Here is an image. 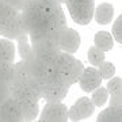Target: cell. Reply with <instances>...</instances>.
Here are the masks:
<instances>
[{
  "instance_id": "obj_1",
  "label": "cell",
  "mask_w": 122,
  "mask_h": 122,
  "mask_svg": "<svg viewBox=\"0 0 122 122\" xmlns=\"http://www.w3.org/2000/svg\"><path fill=\"white\" fill-rule=\"evenodd\" d=\"M23 20L30 33L39 30H62L66 27V18L61 4L56 1L29 0L22 11Z\"/></svg>"
},
{
  "instance_id": "obj_2",
  "label": "cell",
  "mask_w": 122,
  "mask_h": 122,
  "mask_svg": "<svg viewBox=\"0 0 122 122\" xmlns=\"http://www.w3.org/2000/svg\"><path fill=\"white\" fill-rule=\"evenodd\" d=\"M39 81L42 84V99L45 102H62L71 87L64 80L62 75L53 68H49L46 76Z\"/></svg>"
},
{
  "instance_id": "obj_3",
  "label": "cell",
  "mask_w": 122,
  "mask_h": 122,
  "mask_svg": "<svg viewBox=\"0 0 122 122\" xmlns=\"http://www.w3.org/2000/svg\"><path fill=\"white\" fill-rule=\"evenodd\" d=\"M66 10L75 23L86 26L92 20L95 11L94 0H66Z\"/></svg>"
},
{
  "instance_id": "obj_4",
  "label": "cell",
  "mask_w": 122,
  "mask_h": 122,
  "mask_svg": "<svg viewBox=\"0 0 122 122\" xmlns=\"http://www.w3.org/2000/svg\"><path fill=\"white\" fill-rule=\"evenodd\" d=\"M29 34V30L26 27V23L23 20L22 12H18L14 18H11L4 26L1 27V37L11 41H18L23 35Z\"/></svg>"
},
{
  "instance_id": "obj_5",
  "label": "cell",
  "mask_w": 122,
  "mask_h": 122,
  "mask_svg": "<svg viewBox=\"0 0 122 122\" xmlns=\"http://www.w3.org/2000/svg\"><path fill=\"white\" fill-rule=\"evenodd\" d=\"M42 122H65L68 121V107L61 102H46L41 113Z\"/></svg>"
},
{
  "instance_id": "obj_6",
  "label": "cell",
  "mask_w": 122,
  "mask_h": 122,
  "mask_svg": "<svg viewBox=\"0 0 122 122\" xmlns=\"http://www.w3.org/2000/svg\"><path fill=\"white\" fill-rule=\"evenodd\" d=\"M57 42H58V48H60L61 52L73 54V53L77 52L81 39H80V35H79L77 31L66 26L62 30H60Z\"/></svg>"
},
{
  "instance_id": "obj_7",
  "label": "cell",
  "mask_w": 122,
  "mask_h": 122,
  "mask_svg": "<svg viewBox=\"0 0 122 122\" xmlns=\"http://www.w3.org/2000/svg\"><path fill=\"white\" fill-rule=\"evenodd\" d=\"M0 121L3 122H20L23 121L22 110L18 100L10 96L0 105Z\"/></svg>"
},
{
  "instance_id": "obj_8",
  "label": "cell",
  "mask_w": 122,
  "mask_h": 122,
  "mask_svg": "<svg viewBox=\"0 0 122 122\" xmlns=\"http://www.w3.org/2000/svg\"><path fill=\"white\" fill-rule=\"evenodd\" d=\"M95 106L90 98H79L73 103V106L68 110V118L71 121H81L86 118L91 117L94 114Z\"/></svg>"
},
{
  "instance_id": "obj_9",
  "label": "cell",
  "mask_w": 122,
  "mask_h": 122,
  "mask_svg": "<svg viewBox=\"0 0 122 122\" xmlns=\"http://www.w3.org/2000/svg\"><path fill=\"white\" fill-rule=\"evenodd\" d=\"M77 83L84 92H92L102 84V76H100L98 68L87 66V68H84Z\"/></svg>"
},
{
  "instance_id": "obj_10",
  "label": "cell",
  "mask_w": 122,
  "mask_h": 122,
  "mask_svg": "<svg viewBox=\"0 0 122 122\" xmlns=\"http://www.w3.org/2000/svg\"><path fill=\"white\" fill-rule=\"evenodd\" d=\"M34 52V58L38 60L41 64H44L48 68H52L56 62L57 57L60 54V49H52V48H45V49H33Z\"/></svg>"
},
{
  "instance_id": "obj_11",
  "label": "cell",
  "mask_w": 122,
  "mask_h": 122,
  "mask_svg": "<svg viewBox=\"0 0 122 122\" xmlns=\"http://www.w3.org/2000/svg\"><path fill=\"white\" fill-rule=\"evenodd\" d=\"M15 45L11 39L0 38V64H14Z\"/></svg>"
},
{
  "instance_id": "obj_12",
  "label": "cell",
  "mask_w": 122,
  "mask_h": 122,
  "mask_svg": "<svg viewBox=\"0 0 122 122\" xmlns=\"http://www.w3.org/2000/svg\"><path fill=\"white\" fill-rule=\"evenodd\" d=\"M94 15H95L96 23H99V25H107L113 19L114 7L110 3H102V4H99L95 8Z\"/></svg>"
},
{
  "instance_id": "obj_13",
  "label": "cell",
  "mask_w": 122,
  "mask_h": 122,
  "mask_svg": "<svg viewBox=\"0 0 122 122\" xmlns=\"http://www.w3.org/2000/svg\"><path fill=\"white\" fill-rule=\"evenodd\" d=\"M27 62V69H29V75H30V80H42L46 76L49 68L45 66L44 64H41L38 60H35L34 57L30 60H26Z\"/></svg>"
},
{
  "instance_id": "obj_14",
  "label": "cell",
  "mask_w": 122,
  "mask_h": 122,
  "mask_svg": "<svg viewBox=\"0 0 122 122\" xmlns=\"http://www.w3.org/2000/svg\"><path fill=\"white\" fill-rule=\"evenodd\" d=\"M75 58L71 53H66V52H60L58 57H57L56 62H54V65L52 66L53 69L58 72L60 75H62V77H64V75L68 72V69L71 68V65L75 62Z\"/></svg>"
},
{
  "instance_id": "obj_15",
  "label": "cell",
  "mask_w": 122,
  "mask_h": 122,
  "mask_svg": "<svg viewBox=\"0 0 122 122\" xmlns=\"http://www.w3.org/2000/svg\"><path fill=\"white\" fill-rule=\"evenodd\" d=\"M94 44L102 52H109L114 46V39L109 31H98L94 37Z\"/></svg>"
},
{
  "instance_id": "obj_16",
  "label": "cell",
  "mask_w": 122,
  "mask_h": 122,
  "mask_svg": "<svg viewBox=\"0 0 122 122\" xmlns=\"http://www.w3.org/2000/svg\"><path fill=\"white\" fill-rule=\"evenodd\" d=\"M86 66L83 65V62L80 60H75V62L71 65V68L68 69L65 75H64V80H65L66 83L69 84V86H73L79 81V79L83 73V71Z\"/></svg>"
},
{
  "instance_id": "obj_17",
  "label": "cell",
  "mask_w": 122,
  "mask_h": 122,
  "mask_svg": "<svg viewBox=\"0 0 122 122\" xmlns=\"http://www.w3.org/2000/svg\"><path fill=\"white\" fill-rule=\"evenodd\" d=\"M98 122H121L122 121V107L110 106L98 115Z\"/></svg>"
},
{
  "instance_id": "obj_18",
  "label": "cell",
  "mask_w": 122,
  "mask_h": 122,
  "mask_svg": "<svg viewBox=\"0 0 122 122\" xmlns=\"http://www.w3.org/2000/svg\"><path fill=\"white\" fill-rule=\"evenodd\" d=\"M18 53L20 56V60H30L34 57V52H33V46L30 44L29 34L23 35L18 39Z\"/></svg>"
},
{
  "instance_id": "obj_19",
  "label": "cell",
  "mask_w": 122,
  "mask_h": 122,
  "mask_svg": "<svg viewBox=\"0 0 122 122\" xmlns=\"http://www.w3.org/2000/svg\"><path fill=\"white\" fill-rule=\"evenodd\" d=\"M22 110L23 121H33L37 118L39 111L38 102H18Z\"/></svg>"
},
{
  "instance_id": "obj_20",
  "label": "cell",
  "mask_w": 122,
  "mask_h": 122,
  "mask_svg": "<svg viewBox=\"0 0 122 122\" xmlns=\"http://www.w3.org/2000/svg\"><path fill=\"white\" fill-rule=\"evenodd\" d=\"M19 12L18 10H15L12 5H10L7 1L0 0V29L8 22L11 18H14Z\"/></svg>"
},
{
  "instance_id": "obj_21",
  "label": "cell",
  "mask_w": 122,
  "mask_h": 122,
  "mask_svg": "<svg viewBox=\"0 0 122 122\" xmlns=\"http://www.w3.org/2000/svg\"><path fill=\"white\" fill-rule=\"evenodd\" d=\"M90 99H91V102L94 103L95 107H102L109 100V91H107V88L99 86L98 88H95L92 91V96Z\"/></svg>"
},
{
  "instance_id": "obj_22",
  "label": "cell",
  "mask_w": 122,
  "mask_h": 122,
  "mask_svg": "<svg viewBox=\"0 0 122 122\" xmlns=\"http://www.w3.org/2000/svg\"><path fill=\"white\" fill-rule=\"evenodd\" d=\"M88 61L91 62V65H94L95 68L105 61V52H102L96 46H92V48L88 49Z\"/></svg>"
},
{
  "instance_id": "obj_23",
  "label": "cell",
  "mask_w": 122,
  "mask_h": 122,
  "mask_svg": "<svg viewBox=\"0 0 122 122\" xmlns=\"http://www.w3.org/2000/svg\"><path fill=\"white\" fill-rule=\"evenodd\" d=\"M98 71H99L102 79H106V80L111 79L114 75H115V66L113 65V62L106 61V60L103 61L99 66H98Z\"/></svg>"
},
{
  "instance_id": "obj_24",
  "label": "cell",
  "mask_w": 122,
  "mask_h": 122,
  "mask_svg": "<svg viewBox=\"0 0 122 122\" xmlns=\"http://www.w3.org/2000/svg\"><path fill=\"white\" fill-rule=\"evenodd\" d=\"M14 64H0V84H10L12 80Z\"/></svg>"
},
{
  "instance_id": "obj_25",
  "label": "cell",
  "mask_w": 122,
  "mask_h": 122,
  "mask_svg": "<svg viewBox=\"0 0 122 122\" xmlns=\"http://www.w3.org/2000/svg\"><path fill=\"white\" fill-rule=\"evenodd\" d=\"M113 39H115L117 42H119L121 44L122 42V15H119V16L115 19V22H114L113 25Z\"/></svg>"
},
{
  "instance_id": "obj_26",
  "label": "cell",
  "mask_w": 122,
  "mask_h": 122,
  "mask_svg": "<svg viewBox=\"0 0 122 122\" xmlns=\"http://www.w3.org/2000/svg\"><path fill=\"white\" fill-rule=\"evenodd\" d=\"M106 88H107L109 94L122 91V79H121V77H114V76H113L111 79H109Z\"/></svg>"
},
{
  "instance_id": "obj_27",
  "label": "cell",
  "mask_w": 122,
  "mask_h": 122,
  "mask_svg": "<svg viewBox=\"0 0 122 122\" xmlns=\"http://www.w3.org/2000/svg\"><path fill=\"white\" fill-rule=\"evenodd\" d=\"M110 106H113V107H122V91L110 94Z\"/></svg>"
},
{
  "instance_id": "obj_28",
  "label": "cell",
  "mask_w": 122,
  "mask_h": 122,
  "mask_svg": "<svg viewBox=\"0 0 122 122\" xmlns=\"http://www.w3.org/2000/svg\"><path fill=\"white\" fill-rule=\"evenodd\" d=\"M53 1H56V3H58V4H62V3H65L66 0H53Z\"/></svg>"
},
{
  "instance_id": "obj_29",
  "label": "cell",
  "mask_w": 122,
  "mask_h": 122,
  "mask_svg": "<svg viewBox=\"0 0 122 122\" xmlns=\"http://www.w3.org/2000/svg\"><path fill=\"white\" fill-rule=\"evenodd\" d=\"M42 1H53V0H42Z\"/></svg>"
},
{
  "instance_id": "obj_30",
  "label": "cell",
  "mask_w": 122,
  "mask_h": 122,
  "mask_svg": "<svg viewBox=\"0 0 122 122\" xmlns=\"http://www.w3.org/2000/svg\"><path fill=\"white\" fill-rule=\"evenodd\" d=\"M0 37H1V29H0Z\"/></svg>"
}]
</instances>
